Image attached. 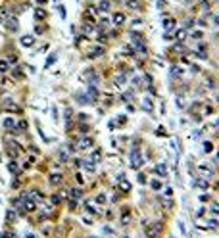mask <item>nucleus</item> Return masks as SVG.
Wrapping results in <instances>:
<instances>
[{"label": "nucleus", "instance_id": "nucleus-1", "mask_svg": "<svg viewBox=\"0 0 219 238\" xmlns=\"http://www.w3.org/2000/svg\"><path fill=\"white\" fill-rule=\"evenodd\" d=\"M129 163H131V169H140L142 163H144V158H142V156H140V152H138V144H135V148L131 150Z\"/></svg>", "mask_w": 219, "mask_h": 238}, {"label": "nucleus", "instance_id": "nucleus-2", "mask_svg": "<svg viewBox=\"0 0 219 238\" xmlns=\"http://www.w3.org/2000/svg\"><path fill=\"white\" fill-rule=\"evenodd\" d=\"M160 232H161V225L160 223H152V225L146 227V236L148 238H156Z\"/></svg>", "mask_w": 219, "mask_h": 238}, {"label": "nucleus", "instance_id": "nucleus-3", "mask_svg": "<svg viewBox=\"0 0 219 238\" xmlns=\"http://www.w3.org/2000/svg\"><path fill=\"white\" fill-rule=\"evenodd\" d=\"M19 42H21L23 48H31V46L35 44V37H33V35H23V37L19 38Z\"/></svg>", "mask_w": 219, "mask_h": 238}, {"label": "nucleus", "instance_id": "nucleus-4", "mask_svg": "<svg viewBox=\"0 0 219 238\" xmlns=\"http://www.w3.org/2000/svg\"><path fill=\"white\" fill-rule=\"evenodd\" d=\"M21 209L23 211H35L36 209V204L31 200V198H25V200L21 202Z\"/></svg>", "mask_w": 219, "mask_h": 238}, {"label": "nucleus", "instance_id": "nucleus-5", "mask_svg": "<svg viewBox=\"0 0 219 238\" xmlns=\"http://www.w3.org/2000/svg\"><path fill=\"white\" fill-rule=\"evenodd\" d=\"M81 167H83V171H87V173H94V171H96V165L92 163L91 160H83L81 161Z\"/></svg>", "mask_w": 219, "mask_h": 238}, {"label": "nucleus", "instance_id": "nucleus-6", "mask_svg": "<svg viewBox=\"0 0 219 238\" xmlns=\"http://www.w3.org/2000/svg\"><path fill=\"white\" fill-rule=\"evenodd\" d=\"M6 27H8V31L15 33V31L19 29V25H18V19H15V18H8V19H6Z\"/></svg>", "mask_w": 219, "mask_h": 238}, {"label": "nucleus", "instance_id": "nucleus-7", "mask_svg": "<svg viewBox=\"0 0 219 238\" xmlns=\"http://www.w3.org/2000/svg\"><path fill=\"white\" fill-rule=\"evenodd\" d=\"M175 23H177V21H175V18H164V19H161V25H164L165 31H171V29L175 27Z\"/></svg>", "mask_w": 219, "mask_h": 238}, {"label": "nucleus", "instance_id": "nucleus-8", "mask_svg": "<svg viewBox=\"0 0 219 238\" xmlns=\"http://www.w3.org/2000/svg\"><path fill=\"white\" fill-rule=\"evenodd\" d=\"M92 144H94V142H92V138H81V140H79V148H81V150H88V148H92Z\"/></svg>", "mask_w": 219, "mask_h": 238}, {"label": "nucleus", "instance_id": "nucleus-9", "mask_svg": "<svg viewBox=\"0 0 219 238\" xmlns=\"http://www.w3.org/2000/svg\"><path fill=\"white\" fill-rule=\"evenodd\" d=\"M98 10H100V12H110V10H112V2H110V0H100V2H98Z\"/></svg>", "mask_w": 219, "mask_h": 238}, {"label": "nucleus", "instance_id": "nucleus-10", "mask_svg": "<svg viewBox=\"0 0 219 238\" xmlns=\"http://www.w3.org/2000/svg\"><path fill=\"white\" fill-rule=\"evenodd\" d=\"M119 190H121V192H129V190H131V183L123 181V177L119 178Z\"/></svg>", "mask_w": 219, "mask_h": 238}, {"label": "nucleus", "instance_id": "nucleus-11", "mask_svg": "<svg viewBox=\"0 0 219 238\" xmlns=\"http://www.w3.org/2000/svg\"><path fill=\"white\" fill-rule=\"evenodd\" d=\"M115 85H117V87H125V85H127V77H125L123 73L115 75Z\"/></svg>", "mask_w": 219, "mask_h": 238}, {"label": "nucleus", "instance_id": "nucleus-12", "mask_svg": "<svg viewBox=\"0 0 219 238\" xmlns=\"http://www.w3.org/2000/svg\"><path fill=\"white\" fill-rule=\"evenodd\" d=\"M192 184H196V188H202V190H206V188L210 186V184H208V181H204V178H196Z\"/></svg>", "mask_w": 219, "mask_h": 238}, {"label": "nucleus", "instance_id": "nucleus-13", "mask_svg": "<svg viewBox=\"0 0 219 238\" xmlns=\"http://www.w3.org/2000/svg\"><path fill=\"white\" fill-rule=\"evenodd\" d=\"M112 21H114V25H121V23L125 21V14H115L114 18H112Z\"/></svg>", "mask_w": 219, "mask_h": 238}, {"label": "nucleus", "instance_id": "nucleus-14", "mask_svg": "<svg viewBox=\"0 0 219 238\" xmlns=\"http://www.w3.org/2000/svg\"><path fill=\"white\" fill-rule=\"evenodd\" d=\"M156 173H158V175H161V177H165V175H167V167H165V165L164 163H160V165H156Z\"/></svg>", "mask_w": 219, "mask_h": 238}, {"label": "nucleus", "instance_id": "nucleus-15", "mask_svg": "<svg viewBox=\"0 0 219 238\" xmlns=\"http://www.w3.org/2000/svg\"><path fill=\"white\" fill-rule=\"evenodd\" d=\"M88 160H91L92 163H96V161H100V160H102V152H100V150H94V152H92V156L88 158Z\"/></svg>", "mask_w": 219, "mask_h": 238}, {"label": "nucleus", "instance_id": "nucleus-16", "mask_svg": "<svg viewBox=\"0 0 219 238\" xmlns=\"http://www.w3.org/2000/svg\"><path fill=\"white\" fill-rule=\"evenodd\" d=\"M29 198H31L33 202H39V200L42 198V194L39 192V190H31V192H29Z\"/></svg>", "mask_w": 219, "mask_h": 238}, {"label": "nucleus", "instance_id": "nucleus-17", "mask_svg": "<svg viewBox=\"0 0 219 238\" xmlns=\"http://www.w3.org/2000/svg\"><path fill=\"white\" fill-rule=\"evenodd\" d=\"M131 41L133 42H140L142 41V35L138 31H131Z\"/></svg>", "mask_w": 219, "mask_h": 238}, {"label": "nucleus", "instance_id": "nucleus-18", "mask_svg": "<svg viewBox=\"0 0 219 238\" xmlns=\"http://www.w3.org/2000/svg\"><path fill=\"white\" fill-rule=\"evenodd\" d=\"M50 183L52 184H60V183H62V175H60V173H56V175L52 173L50 175Z\"/></svg>", "mask_w": 219, "mask_h": 238}, {"label": "nucleus", "instance_id": "nucleus-19", "mask_svg": "<svg viewBox=\"0 0 219 238\" xmlns=\"http://www.w3.org/2000/svg\"><path fill=\"white\" fill-rule=\"evenodd\" d=\"M4 127H6V129H14V127H15V121H14L12 117H6V119H4Z\"/></svg>", "mask_w": 219, "mask_h": 238}, {"label": "nucleus", "instance_id": "nucleus-20", "mask_svg": "<svg viewBox=\"0 0 219 238\" xmlns=\"http://www.w3.org/2000/svg\"><path fill=\"white\" fill-rule=\"evenodd\" d=\"M8 69H10V64L6 60H0V73H6Z\"/></svg>", "mask_w": 219, "mask_h": 238}, {"label": "nucleus", "instance_id": "nucleus-21", "mask_svg": "<svg viewBox=\"0 0 219 238\" xmlns=\"http://www.w3.org/2000/svg\"><path fill=\"white\" fill-rule=\"evenodd\" d=\"M142 104H144V108H146L148 111H152V108H154V104H152L150 98H144V100H142Z\"/></svg>", "mask_w": 219, "mask_h": 238}, {"label": "nucleus", "instance_id": "nucleus-22", "mask_svg": "<svg viewBox=\"0 0 219 238\" xmlns=\"http://www.w3.org/2000/svg\"><path fill=\"white\" fill-rule=\"evenodd\" d=\"M35 18H36V19H44V18H46V12H44V10H39V8H36V10H35Z\"/></svg>", "mask_w": 219, "mask_h": 238}, {"label": "nucleus", "instance_id": "nucleus-23", "mask_svg": "<svg viewBox=\"0 0 219 238\" xmlns=\"http://www.w3.org/2000/svg\"><path fill=\"white\" fill-rule=\"evenodd\" d=\"M88 98H91V100H96V98H98V92H96V88H94V87L88 88Z\"/></svg>", "mask_w": 219, "mask_h": 238}, {"label": "nucleus", "instance_id": "nucleus-24", "mask_svg": "<svg viewBox=\"0 0 219 238\" xmlns=\"http://www.w3.org/2000/svg\"><path fill=\"white\" fill-rule=\"evenodd\" d=\"M52 64H56V54H50V56H48V60H46V67H50V65Z\"/></svg>", "mask_w": 219, "mask_h": 238}, {"label": "nucleus", "instance_id": "nucleus-25", "mask_svg": "<svg viewBox=\"0 0 219 238\" xmlns=\"http://www.w3.org/2000/svg\"><path fill=\"white\" fill-rule=\"evenodd\" d=\"M8 169H10V173H18V163H15V161H10Z\"/></svg>", "mask_w": 219, "mask_h": 238}, {"label": "nucleus", "instance_id": "nucleus-26", "mask_svg": "<svg viewBox=\"0 0 219 238\" xmlns=\"http://www.w3.org/2000/svg\"><path fill=\"white\" fill-rule=\"evenodd\" d=\"M129 221H131V215H129L127 211H125L123 217H121V225H129Z\"/></svg>", "mask_w": 219, "mask_h": 238}, {"label": "nucleus", "instance_id": "nucleus-27", "mask_svg": "<svg viewBox=\"0 0 219 238\" xmlns=\"http://www.w3.org/2000/svg\"><path fill=\"white\" fill-rule=\"evenodd\" d=\"M10 111H14V113H18V111H21V108H19L18 104H14V102H10Z\"/></svg>", "mask_w": 219, "mask_h": 238}, {"label": "nucleus", "instance_id": "nucleus-28", "mask_svg": "<svg viewBox=\"0 0 219 238\" xmlns=\"http://www.w3.org/2000/svg\"><path fill=\"white\" fill-rule=\"evenodd\" d=\"M96 204L100 206V204H106V194H98L96 196Z\"/></svg>", "mask_w": 219, "mask_h": 238}, {"label": "nucleus", "instance_id": "nucleus-29", "mask_svg": "<svg viewBox=\"0 0 219 238\" xmlns=\"http://www.w3.org/2000/svg\"><path fill=\"white\" fill-rule=\"evenodd\" d=\"M152 188H154V190H160V188H161V181H158V178H156V181H152Z\"/></svg>", "mask_w": 219, "mask_h": 238}, {"label": "nucleus", "instance_id": "nucleus-30", "mask_svg": "<svg viewBox=\"0 0 219 238\" xmlns=\"http://www.w3.org/2000/svg\"><path fill=\"white\" fill-rule=\"evenodd\" d=\"M6 219H8V221H14V219H15V213H14L12 209H10V211H6Z\"/></svg>", "mask_w": 219, "mask_h": 238}, {"label": "nucleus", "instance_id": "nucleus-31", "mask_svg": "<svg viewBox=\"0 0 219 238\" xmlns=\"http://www.w3.org/2000/svg\"><path fill=\"white\" fill-rule=\"evenodd\" d=\"M127 6H129V8H133V10H138L137 0H129V2H127Z\"/></svg>", "mask_w": 219, "mask_h": 238}, {"label": "nucleus", "instance_id": "nucleus-32", "mask_svg": "<svg viewBox=\"0 0 219 238\" xmlns=\"http://www.w3.org/2000/svg\"><path fill=\"white\" fill-rule=\"evenodd\" d=\"M81 194H83V192L79 190V188H73V190H71V196H73V198H79Z\"/></svg>", "mask_w": 219, "mask_h": 238}, {"label": "nucleus", "instance_id": "nucleus-33", "mask_svg": "<svg viewBox=\"0 0 219 238\" xmlns=\"http://www.w3.org/2000/svg\"><path fill=\"white\" fill-rule=\"evenodd\" d=\"M104 52V48H96L94 52H91V58H94V56H98V54H102Z\"/></svg>", "mask_w": 219, "mask_h": 238}, {"label": "nucleus", "instance_id": "nucleus-34", "mask_svg": "<svg viewBox=\"0 0 219 238\" xmlns=\"http://www.w3.org/2000/svg\"><path fill=\"white\" fill-rule=\"evenodd\" d=\"M50 202L54 204V206H56V204H60V196H58V194H54V196L50 198Z\"/></svg>", "mask_w": 219, "mask_h": 238}, {"label": "nucleus", "instance_id": "nucleus-35", "mask_svg": "<svg viewBox=\"0 0 219 238\" xmlns=\"http://www.w3.org/2000/svg\"><path fill=\"white\" fill-rule=\"evenodd\" d=\"M211 148H213L211 146V142H204V150L206 152H211Z\"/></svg>", "mask_w": 219, "mask_h": 238}, {"label": "nucleus", "instance_id": "nucleus-36", "mask_svg": "<svg viewBox=\"0 0 219 238\" xmlns=\"http://www.w3.org/2000/svg\"><path fill=\"white\" fill-rule=\"evenodd\" d=\"M75 206H77V204H75V200H69V202H67V207H69V209H73Z\"/></svg>", "mask_w": 219, "mask_h": 238}, {"label": "nucleus", "instance_id": "nucleus-37", "mask_svg": "<svg viewBox=\"0 0 219 238\" xmlns=\"http://www.w3.org/2000/svg\"><path fill=\"white\" fill-rule=\"evenodd\" d=\"M194 38H202V31H194V35H192Z\"/></svg>", "mask_w": 219, "mask_h": 238}, {"label": "nucleus", "instance_id": "nucleus-38", "mask_svg": "<svg viewBox=\"0 0 219 238\" xmlns=\"http://www.w3.org/2000/svg\"><path fill=\"white\" fill-rule=\"evenodd\" d=\"M14 77H18V79L21 77V69H15V71H14Z\"/></svg>", "mask_w": 219, "mask_h": 238}, {"label": "nucleus", "instance_id": "nucleus-39", "mask_svg": "<svg viewBox=\"0 0 219 238\" xmlns=\"http://www.w3.org/2000/svg\"><path fill=\"white\" fill-rule=\"evenodd\" d=\"M18 127H19V129H25V127H27V123H25V121H19Z\"/></svg>", "mask_w": 219, "mask_h": 238}, {"label": "nucleus", "instance_id": "nucleus-40", "mask_svg": "<svg viewBox=\"0 0 219 238\" xmlns=\"http://www.w3.org/2000/svg\"><path fill=\"white\" fill-rule=\"evenodd\" d=\"M211 211H213V213H219V206H217V204H215V206H211Z\"/></svg>", "mask_w": 219, "mask_h": 238}, {"label": "nucleus", "instance_id": "nucleus-41", "mask_svg": "<svg viewBox=\"0 0 219 238\" xmlns=\"http://www.w3.org/2000/svg\"><path fill=\"white\" fill-rule=\"evenodd\" d=\"M35 2H36V4H41V6H42V4H46V0H35Z\"/></svg>", "mask_w": 219, "mask_h": 238}, {"label": "nucleus", "instance_id": "nucleus-42", "mask_svg": "<svg viewBox=\"0 0 219 238\" xmlns=\"http://www.w3.org/2000/svg\"><path fill=\"white\" fill-rule=\"evenodd\" d=\"M91 238H94V236H91Z\"/></svg>", "mask_w": 219, "mask_h": 238}]
</instances>
